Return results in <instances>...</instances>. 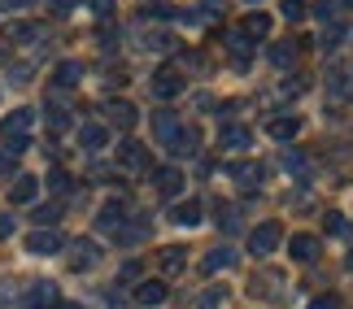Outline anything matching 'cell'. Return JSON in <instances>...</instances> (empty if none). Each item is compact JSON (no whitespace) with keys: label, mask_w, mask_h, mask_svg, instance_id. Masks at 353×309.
Here are the masks:
<instances>
[{"label":"cell","mask_w":353,"mask_h":309,"mask_svg":"<svg viewBox=\"0 0 353 309\" xmlns=\"http://www.w3.org/2000/svg\"><path fill=\"white\" fill-rule=\"evenodd\" d=\"M279 239H283L279 222H262V226L249 231V253H253V257H270V253L279 248Z\"/></svg>","instance_id":"6da1fadb"},{"label":"cell","mask_w":353,"mask_h":309,"mask_svg":"<svg viewBox=\"0 0 353 309\" xmlns=\"http://www.w3.org/2000/svg\"><path fill=\"white\" fill-rule=\"evenodd\" d=\"M153 187H157V196H161V200H174V196L183 192V170H174V166L153 170Z\"/></svg>","instance_id":"7a4b0ae2"},{"label":"cell","mask_w":353,"mask_h":309,"mask_svg":"<svg viewBox=\"0 0 353 309\" xmlns=\"http://www.w3.org/2000/svg\"><path fill=\"white\" fill-rule=\"evenodd\" d=\"M61 244H65V239L57 231H31V235H26V253H35V257H57Z\"/></svg>","instance_id":"3957f363"},{"label":"cell","mask_w":353,"mask_h":309,"mask_svg":"<svg viewBox=\"0 0 353 309\" xmlns=\"http://www.w3.org/2000/svg\"><path fill=\"white\" fill-rule=\"evenodd\" d=\"M227 174H232L240 187H257L266 179V166H257V161H227Z\"/></svg>","instance_id":"277c9868"},{"label":"cell","mask_w":353,"mask_h":309,"mask_svg":"<svg viewBox=\"0 0 353 309\" xmlns=\"http://www.w3.org/2000/svg\"><path fill=\"white\" fill-rule=\"evenodd\" d=\"M266 136H270V140H279V144L296 140V136H301V118H292V114H283V118H270V122H266Z\"/></svg>","instance_id":"5b68a950"},{"label":"cell","mask_w":353,"mask_h":309,"mask_svg":"<svg viewBox=\"0 0 353 309\" xmlns=\"http://www.w3.org/2000/svg\"><path fill=\"white\" fill-rule=\"evenodd\" d=\"M118 161L127 170H148V149H144L140 140H122L118 144Z\"/></svg>","instance_id":"8992f818"},{"label":"cell","mask_w":353,"mask_h":309,"mask_svg":"<svg viewBox=\"0 0 353 309\" xmlns=\"http://www.w3.org/2000/svg\"><path fill=\"white\" fill-rule=\"evenodd\" d=\"M26 309H52L57 305V284H31L26 288V297H22Z\"/></svg>","instance_id":"52a82bcc"},{"label":"cell","mask_w":353,"mask_h":309,"mask_svg":"<svg viewBox=\"0 0 353 309\" xmlns=\"http://www.w3.org/2000/svg\"><path fill=\"white\" fill-rule=\"evenodd\" d=\"M31 127H35V109H13L5 122H0L5 140H13V136H31Z\"/></svg>","instance_id":"ba28073f"},{"label":"cell","mask_w":353,"mask_h":309,"mask_svg":"<svg viewBox=\"0 0 353 309\" xmlns=\"http://www.w3.org/2000/svg\"><path fill=\"white\" fill-rule=\"evenodd\" d=\"M179 92H183V78L174 74V70H157V74H153V96H157V100H174Z\"/></svg>","instance_id":"9c48e42d"},{"label":"cell","mask_w":353,"mask_h":309,"mask_svg":"<svg viewBox=\"0 0 353 309\" xmlns=\"http://www.w3.org/2000/svg\"><path fill=\"white\" fill-rule=\"evenodd\" d=\"M105 114H110V122L122 127V131H131V127H135V118H140V109H135L131 100H110V105H105Z\"/></svg>","instance_id":"30bf717a"},{"label":"cell","mask_w":353,"mask_h":309,"mask_svg":"<svg viewBox=\"0 0 353 309\" xmlns=\"http://www.w3.org/2000/svg\"><path fill=\"white\" fill-rule=\"evenodd\" d=\"M35 196H39V179H31V174H18V179H13V187H9V200H13V205H31Z\"/></svg>","instance_id":"8fae6325"},{"label":"cell","mask_w":353,"mask_h":309,"mask_svg":"<svg viewBox=\"0 0 353 309\" xmlns=\"http://www.w3.org/2000/svg\"><path fill=\"white\" fill-rule=\"evenodd\" d=\"M122 213H127V200H105L101 213H97V226H101V231H118Z\"/></svg>","instance_id":"7c38bea8"},{"label":"cell","mask_w":353,"mask_h":309,"mask_svg":"<svg viewBox=\"0 0 353 309\" xmlns=\"http://www.w3.org/2000/svg\"><path fill=\"white\" fill-rule=\"evenodd\" d=\"M135 301H140L144 309H157L161 301H166V284H161V279H144V284L135 288Z\"/></svg>","instance_id":"4fadbf2b"},{"label":"cell","mask_w":353,"mask_h":309,"mask_svg":"<svg viewBox=\"0 0 353 309\" xmlns=\"http://www.w3.org/2000/svg\"><path fill=\"white\" fill-rule=\"evenodd\" d=\"M292 262H301V266H310V262H319V235H292Z\"/></svg>","instance_id":"5bb4252c"},{"label":"cell","mask_w":353,"mask_h":309,"mask_svg":"<svg viewBox=\"0 0 353 309\" xmlns=\"http://www.w3.org/2000/svg\"><path fill=\"white\" fill-rule=\"evenodd\" d=\"M266 61L275 65V70H288V65L296 61V44H292V39H279V44H270V48H266Z\"/></svg>","instance_id":"9a60e30c"},{"label":"cell","mask_w":353,"mask_h":309,"mask_svg":"<svg viewBox=\"0 0 353 309\" xmlns=\"http://www.w3.org/2000/svg\"><path fill=\"white\" fill-rule=\"evenodd\" d=\"M166 149H170L174 157H196V149H201V131H192V127L179 131V136H174V140L166 144Z\"/></svg>","instance_id":"2e32d148"},{"label":"cell","mask_w":353,"mask_h":309,"mask_svg":"<svg viewBox=\"0 0 353 309\" xmlns=\"http://www.w3.org/2000/svg\"><path fill=\"white\" fill-rule=\"evenodd\" d=\"M105 140H110V131H105L101 122H88V127H79V144H83L88 153H101V149H105Z\"/></svg>","instance_id":"e0dca14e"},{"label":"cell","mask_w":353,"mask_h":309,"mask_svg":"<svg viewBox=\"0 0 353 309\" xmlns=\"http://www.w3.org/2000/svg\"><path fill=\"white\" fill-rule=\"evenodd\" d=\"M219 140H223V149H249V144H253V131L240 127V122H227Z\"/></svg>","instance_id":"ac0fdd59"},{"label":"cell","mask_w":353,"mask_h":309,"mask_svg":"<svg viewBox=\"0 0 353 309\" xmlns=\"http://www.w3.org/2000/svg\"><path fill=\"white\" fill-rule=\"evenodd\" d=\"M114 235H118V244H127V248H131V244H140V239H148V218H135V222H122V226H118V231H114Z\"/></svg>","instance_id":"d6986e66"},{"label":"cell","mask_w":353,"mask_h":309,"mask_svg":"<svg viewBox=\"0 0 353 309\" xmlns=\"http://www.w3.org/2000/svg\"><path fill=\"white\" fill-rule=\"evenodd\" d=\"M97 262H101V248L92 244V239H79V244H74V257H70V266H74V270H88V266H97Z\"/></svg>","instance_id":"ffe728a7"},{"label":"cell","mask_w":353,"mask_h":309,"mask_svg":"<svg viewBox=\"0 0 353 309\" xmlns=\"http://www.w3.org/2000/svg\"><path fill=\"white\" fill-rule=\"evenodd\" d=\"M9 39H13V44H31V39H44V26H39V22H9Z\"/></svg>","instance_id":"44dd1931"},{"label":"cell","mask_w":353,"mask_h":309,"mask_svg":"<svg viewBox=\"0 0 353 309\" xmlns=\"http://www.w3.org/2000/svg\"><path fill=\"white\" fill-rule=\"evenodd\" d=\"M153 131H157V140H161V144H170L174 136H179V118H174L170 109H161V114L153 118Z\"/></svg>","instance_id":"7402d4cb"},{"label":"cell","mask_w":353,"mask_h":309,"mask_svg":"<svg viewBox=\"0 0 353 309\" xmlns=\"http://www.w3.org/2000/svg\"><path fill=\"white\" fill-rule=\"evenodd\" d=\"M52 78H57L61 87H74L79 78H83V61H74V57H70V61H57V70H52Z\"/></svg>","instance_id":"603a6c76"},{"label":"cell","mask_w":353,"mask_h":309,"mask_svg":"<svg viewBox=\"0 0 353 309\" xmlns=\"http://www.w3.org/2000/svg\"><path fill=\"white\" fill-rule=\"evenodd\" d=\"M201 266H205L210 275H219V270H227V266H236V253H232V248H210Z\"/></svg>","instance_id":"cb8c5ba5"},{"label":"cell","mask_w":353,"mask_h":309,"mask_svg":"<svg viewBox=\"0 0 353 309\" xmlns=\"http://www.w3.org/2000/svg\"><path fill=\"white\" fill-rule=\"evenodd\" d=\"M227 48L236 52V61H249V31H244V26H232V31H227Z\"/></svg>","instance_id":"d4e9b609"},{"label":"cell","mask_w":353,"mask_h":309,"mask_svg":"<svg viewBox=\"0 0 353 309\" xmlns=\"http://www.w3.org/2000/svg\"><path fill=\"white\" fill-rule=\"evenodd\" d=\"M170 218L179 222V226H196L201 222V205H196V200H183V205H174Z\"/></svg>","instance_id":"484cf974"},{"label":"cell","mask_w":353,"mask_h":309,"mask_svg":"<svg viewBox=\"0 0 353 309\" xmlns=\"http://www.w3.org/2000/svg\"><path fill=\"white\" fill-rule=\"evenodd\" d=\"M244 31H249V39H266L270 35V18L266 13H249V18H244Z\"/></svg>","instance_id":"4316f807"},{"label":"cell","mask_w":353,"mask_h":309,"mask_svg":"<svg viewBox=\"0 0 353 309\" xmlns=\"http://www.w3.org/2000/svg\"><path fill=\"white\" fill-rule=\"evenodd\" d=\"M327 235H336V239H349V235H353V222L345 218V213H327Z\"/></svg>","instance_id":"83f0119b"},{"label":"cell","mask_w":353,"mask_h":309,"mask_svg":"<svg viewBox=\"0 0 353 309\" xmlns=\"http://www.w3.org/2000/svg\"><path fill=\"white\" fill-rule=\"evenodd\" d=\"M183 266H188V257H183V248H166V253H161V270H166V275H179Z\"/></svg>","instance_id":"f1b7e54d"},{"label":"cell","mask_w":353,"mask_h":309,"mask_svg":"<svg viewBox=\"0 0 353 309\" xmlns=\"http://www.w3.org/2000/svg\"><path fill=\"white\" fill-rule=\"evenodd\" d=\"M61 218V205H39L35 209V222H39V231H52V222Z\"/></svg>","instance_id":"f546056e"},{"label":"cell","mask_w":353,"mask_h":309,"mask_svg":"<svg viewBox=\"0 0 353 309\" xmlns=\"http://www.w3.org/2000/svg\"><path fill=\"white\" fill-rule=\"evenodd\" d=\"M48 127H52V136L70 131V114H65V109H57V105H48Z\"/></svg>","instance_id":"4dcf8cb0"},{"label":"cell","mask_w":353,"mask_h":309,"mask_svg":"<svg viewBox=\"0 0 353 309\" xmlns=\"http://www.w3.org/2000/svg\"><path fill=\"white\" fill-rule=\"evenodd\" d=\"M144 48H153V52H174V35H161V31H153L144 39Z\"/></svg>","instance_id":"1f68e13d"},{"label":"cell","mask_w":353,"mask_h":309,"mask_svg":"<svg viewBox=\"0 0 353 309\" xmlns=\"http://www.w3.org/2000/svg\"><path fill=\"white\" fill-rule=\"evenodd\" d=\"M283 18H288V22H301L305 18V13H310V5H305V0H283Z\"/></svg>","instance_id":"d6a6232c"},{"label":"cell","mask_w":353,"mask_h":309,"mask_svg":"<svg viewBox=\"0 0 353 309\" xmlns=\"http://www.w3.org/2000/svg\"><path fill=\"white\" fill-rule=\"evenodd\" d=\"M48 187H52V192H70V187H74V179H70V174H65V170L57 166V170L48 174Z\"/></svg>","instance_id":"836d02e7"},{"label":"cell","mask_w":353,"mask_h":309,"mask_svg":"<svg viewBox=\"0 0 353 309\" xmlns=\"http://www.w3.org/2000/svg\"><path fill=\"white\" fill-rule=\"evenodd\" d=\"M283 166H288L292 174H305L310 170V157L305 153H288V157H283Z\"/></svg>","instance_id":"e575fe53"},{"label":"cell","mask_w":353,"mask_h":309,"mask_svg":"<svg viewBox=\"0 0 353 309\" xmlns=\"http://www.w3.org/2000/svg\"><path fill=\"white\" fill-rule=\"evenodd\" d=\"M223 301H227V288H210L205 297H201V309H219Z\"/></svg>","instance_id":"d590c367"},{"label":"cell","mask_w":353,"mask_h":309,"mask_svg":"<svg viewBox=\"0 0 353 309\" xmlns=\"http://www.w3.org/2000/svg\"><path fill=\"white\" fill-rule=\"evenodd\" d=\"M341 9H345V5H341V0H323V5H319L314 13H319V18H323V22H336V13H341Z\"/></svg>","instance_id":"8d00e7d4"},{"label":"cell","mask_w":353,"mask_h":309,"mask_svg":"<svg viewBox=\"0 0 353 309\" xmlns=\"http://www.w3.org/2000/svg\"><path fill=\"white\" fill-rule=\"evenodd\" d=\"M345 39V26L341 22H327V35H323V48H336Z\"/></svg>","instance_id":"74e56055"},{"label":"cell","mask_w":353,"mask_h":309,"mask_svg":"<svg viewBox=\"0 0 353 309\" xmlns=\"http://www.w3.org/2000/svg\"><path fill=\"white\" fill-rule=\"evenodd\" d=\"M83 5L97 13V18H110V13H114V0H83Z\"/></svg>","instance_id":"f35d334b"},{"label":"cell","mask_w":353,"mask_h":309,"mask_svg":"<svg viewBox=\"0 0 353 309\" xmlns=\"http://www.w3.org/2000/svg\"><path fill=\"white\" fill-rule=\"evenodd\" d=\"M223 231H227V235L240 231V213H236V209H223Z\"/></svg>","instance_id":"ab89813d"},{"label":"cell","mask_w":353,"mask_h":309,"mask_svg":"<svg viewBox=\"0 0 353 309\" xmlns=\"http://www.w3.org/2000/svg\"><path fill=\"white\" fill-rule=\"evenodd\" d=\"M31 70H35V65H13V70H9V83H26V78H31Z\"/></svg>","instance_id":"60d3db41"},{"label":"cell","mask_w":353,"mask_h":309,"mask_svg":"<svg viewBox=\"0 0 353 309\" xmlns=\"http://www.w3.org/2000/svg\"><path fill=\"white\" fill-rule=\"evenodd\" d=\"M305 309H341V301H336V297H314Z\"/></svg>","instance_id":"b9f144b4"},{"label":"cell","mask_w":353,"mask_h":309,"mask_svg":"<svg viewBox=\"0 0 353 309\" xmlns=\"http://www.w3.org/2000/svg\"><path fill=\"white\" fill-rule=\"evenodd\" d=\"M135 279H140V262H127L122 266V284H135Z\"/></svg>","instance_id":"7bdbcfd3"},{"label":"cell","mask_w":353,"mask_h":309,"mask_svg":"<svg viewBox=\"0 0 353 309\" xmlns=\"http://www.w3.org/2000/svg\"><path fill=\"white\" fill-rule=\"evenodd\" d=\"M74 5H79V0H52V13H57V18H65Z\"/></svg>","instance_id":"ee69618b"},{"label":"cell","mask_w":353,"mask_h":309,"mask_svg":"<svg viewBox=\"0 0 353 309\" xmlns=\"http://www.w3.org/2000/svg\"><path fill=\"white\" fill-rule=\"evenodd\" d=\"M114 39H118L114 26H101V48H114Z\"/></svg>","instance_id":"f6af8a7d"},{"label":"cell","mask_w":353,"mask_h":309,"mask_svg":"<svg viewBox=\"0 0 353 309\" xmlns=\"http://www.w3.org/2000/svg\"><path fill=\"white\" fill-rule=\"evenodd\" d=\"M13 235V218H9V213H0V239H9Z\"/></svg>","instance_id":"bcb514c9"},{"label":"cell","mask_w":353,"mask_h":309,"mask_svg":"<svg viewBox=\"0 0 353 309\" xmlns=\"http://www.w3.org/2000/svg\"><path fill=\"white\" fill-rule=\"evenodd\" d=\"M13 161H18V157H9L5 149H0V174H13Z\"/></svg>","instance_id":"7dc6e473"},{"label":"cell","mask_w":353,"mask_h":309,"mask_svg":"<svg viewBox=\"0 0 353 309\" xmlns=\"http://www.w3.org/2000/svg\"><path fill=\"white\" fill-rule=\"evenodd\" d=\"M0 65H5V48H0Z\"/></svg>","instance_id":"c3c4849f"},{"label":"cell","mask_w":353,"mask_h":309,"mask_svg":"<svg viewBox=\"0 0 353 309\" xmlns=\"http://www.w3.org/2000/svg\"><path fill=\"white\" fill-rule=\"evenodd\" d=\"M0 5H13V0H0Z\"/></svg>","instance_id":"681fc988"},{"label":"cell","mask_w":353,"mask_h":309,"mask_svg":"<svg viewBox=\"0 0 353 309\" xmlns=\"http://www.w3.org/2000/svg\"><path fill=\"white\" fill-rule=\"evenodd\" d=\"M244 5H257V0H244Z\"/></svg>","instance_id":"f907efd6"},{"label":"cell","mask_w":353,"mask_h":309,"mask_svg":"<svg viewBox=\"0 0 353 309\" xmlns=\"http://www.w3.org/2000/svg\"><path fill=\"white\" fill-rule=\"evenodd\" d=\"M349 266H353V257H349Z\"/></svg>","instance_id":"816d5d0a"},{"label":"cell","mask_w":353,"mask_h":309,"mask_svg":"<svg viewBox=\"0 0 353 309\" xmlns=\"http://www.w3.org/2000/svg\"><path fill=\"white\" fill-rule=\"evenodd\" d=\"M349 5H353V0H349Z\"/></svg>","instance_id":"f5cc1de1"}]
</instances>
